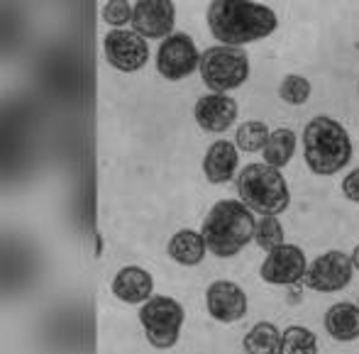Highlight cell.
<instances>
[{"label":"cell","mask_w":359,"mask_h":354,"mask_svg":"<svg viewBox=\"0 0 359 354\" xmlns=\"http://www.w3.org/2000/svg\"><path fill=\"white\" fill-rule=\"evenodd\" d=\"M279 18L269 5L215 0L208 5V29L222 47H247L276 32Z\"/></svg>","instance_id":"6da1fadb"},{"label":"cell","mask_w":359,"mask_h":354,"mask_svg":"<svg viewBox=\"0 0 359 354\" xmlns=\"http://www.w3.org/2000/svg\"><path fill=\"white\" fill-rule=\"evenodd\" d=\"M255 230L257 217L242 200H217L201 225L205 247L217 259L240 254L250 242H255Z\"/></svg>","instance_id":"7a4b0ae2"},{"label":"cell","mask_w":359,"mask_h":354,"mask_svg":"<svg viewBox=\"0 0 359 354\" xmlns=\"http://www.w3.org/2000/svg\"><path fill=\"white\" fill-rule=\"evenodd\" d=\"M352 139L335 118L318 115L303 130V159L316 176H335L352 161Z\"/></svg>","instance_id":"3957f363"},{"label":"cell","mask_w":359,"mask_h":354,"mask_svg":"<svg viewBox=\"0 0 359 354\" xmlns=\"http://www.w3.org/2000/svg\"><path fill=\"white\" fill-rule=\"evenodd\" d=\"M237 196L257 215H281L291 205V189L281 169L269 164H247L237 174Z\"/></svg>","instance_id":"277c9868"},{"label":"cell","mask_w":359,"mask_h":354,"mask_svg":"<svg viewBox=\"0 0 359 354\" xmlns=\"http://www.w3.org/2000/svg\"><path fill=\"white\" fill-rule=\"evenodd\" d=\"M201 79L210 88V93H227L240 88L250 79V57L245 49L237 47H208L201 54Z\"/></svg>","instance_id":"5b68a950"},{"label":"cell","mask_w":359,"mask_h":354,"mask_svg":"<svg viewBox=\"0 0 359 354\" xmlns=\"http://www.w3.org/2000/svg\"><path fill=\"white\" fill-rule=\"evenodd\" d=\"M184 320V306L169 296H151L140 308V325L147 342L156 350H171L179 342Z\"/></svg>","instance_id":"8992f818"},{"label":"cell","mask_w":359,"mask_h":354,"mask_svg":"<svg viewBox=\"0 0 359 354\" xmlns=\"http://www.w3.org/2000/svg\"><path fill=\"white\" fill-rule=\"evenodd\" d=\"M352 276H355L352 257L342 250H327L308 264L303 286L316 293H337L350 286Z\"/></svg>","instance_id":"52a82bcc"},{"label":"cell","mask_w":359,"mask_h":354,"mask_svg":"<svg viewBox=\"0 0 359 354\" xmlns=\"http://www.w3.org/2000/svg\"><path fill=\"white\" fill-rule=\"evenodd\" d=\"M201 67V52L186 32H174L159 44L156 71L166 81H181Z\"/></svg>","instance_id":"ba28073f"},{"label":"cell","mask_w":359,"mask_h":354,"mask_svg":"<svg viewBox=\"0 0 359 354\" xmlns=\"http://www.w3.org/2000/svg\"><path fill=\"white\" fill-rule=\"evenodd\" d=\"M105 59L113 69L123 74H135L149 62V42L135 29H113L103 39Z\"/></svg>","instance_id":"9c48e42d"},{"label":"cell","mask_w":359,"mask_h":354,"mask_svg":"<svg viewBox=\"0 0 359 354\" xmlns=\"http://www.w3.org/2000/svg\"><path fill=\"white\" fill-rule=\"evenodd\" d=\"M308 264L311 261L306 259V252L298 245L286 242V245L266 252L259 266V276L262 281L271 283V286H296V283H303Z\"/></svg>","instance_id":"30bf717a"},{"label":"cell","mask_w":359,"mask_h":354,"mask_svg":"<svg viewBox=\"0 0 359 354\" xmlns=\"http://www.w3.org/2000/svg\"><path fill=\"white\" fill-rule=\"evenodd\" d=\"M205 308H208V315L213 320L232 325L247 315L250 301H247V293L240 283L220 279L210 283L205 291Z\"/></svg>","instance_id":"8fae6325"},{"label":"cell","mask_w":359,"mask_h":354,"mask_svg":"<svg viewBox=\"0 0 359 354\" xmlns=\"http://www.w3.org/2000/svg\"><path fill=\"white\" fill-rule=\"evenodd\" d=\"M176 8L169 0H137L133 13V29L144 39H166L174 34Z\"/></svg>","instance_id":"7c38bea8"},{"label":"cell","mask_w":359,"mask_h":354,"mask_svg":"<svg viewBox=\"0 0 359 354\" xmlns=\"http://www.w3.org/2000/svg\"><path fill=\"white\" fill-rule=\"evenodd\" d=\"M240 108H237V100L230 98L227 93H205L196 100L194 118L198 123L201 130L205 132H227V130L235 125Z\"/></svg>","instance_id":"4fadbf2b"},{"label":"cell","mask_w":359,"mask_h":354,"mask_svg":"<svg viewBox=\"0 0 359 354\" xmlns=\"http://www.w3.org/2000/svg\"><path fill=\"white\" fill-rule=\"evenodd\" d=\"M113 296L128 306H142L154 293V276L142 266H123L113 279Z\"/></svg>","instance_id":"5bb4252c"},{"label":"cell","mask_w":359,"mask_h":354,"mask_svg":"<svg viewBox=\"0 0 359 354\" xmlns=\"http://www.w3.org/2000/svg\"><path fill=\"white\" fill-rule=\"evenodd\" d=\"M237 166H240V149L230 139L213 142L203 156V174L215 186L227 184V181L235 179Z\"/></svg>","instance_id":"9a60e30c"},{"label":"cell","mask_w":359,"mask_h":354,"mask_svg":"<svg viewBox=\"0 0 359 354\" xmlns=\"http://www.w3.org/2000/svg\"><path fill=\"white\" fill-rule=\"evenodd\" d=\"M325 332L335 342L359 340V306L357 303H335L325 311Z\"/></svg>","instance_id":"2e32d148"},{"label":"cell","mask_w":359,"mask_h":354,"mask_svg":"<svg viewBox=\"0 0 359 354\" xmlns=\"http://www.w3.org/2000/svg\"><path fill=\"white\" fill-rule=\"evenodd\" d=\"M205 240L196 230H179L166 245V254L181 266H198L205 259Z\"/></svg>","instance_id":"e0dca14e"},{"label":"cell","mask_w":359,"mask_h":354,"mask_svg":"<svg viewBox=\"0 0 359 354\" xmlns=\"http://www.w3.org/2000/svg\"><path fill=\"white\" fill-rule=\"evenodd\" d=\"M281 347V330L269 320L255 322L250 332L242 340L245 354H279Z\"/></svg>","instance_id":"ac0fdd59"},{"label":"cell","mask_w":359,"mask_h":354,"mask_svg":"<svg viewBox=\"0 0 359 354\" xmlns=\"http://www.w3.org/2000/svg\"><path fill=\"white\" fill-rule=\"evenodd\" d=\"M296 147H298V137L293 130L288 128H279L269 135V142L264 147V164L274 166V169H284L288 166V161L293 159L296 154Z\"/></svg>","instance_id":"d6986e66"},{"label":"cell","mask_w":359,"mask_h":354,"mask_svg":"<svg viewBox=\"0 0 359 354\" xmlns=\"http://www.w3.org/2000/svg\"><path fill=\"white\" fill-rule=\"evenodd\" d=\"M279 354H318V335L311 327L288 325L281 332Z\"/></svg>","instance_id":"ffe728a7"},{"label":"cell","mask_w":359,"mask_h":354,"mask_svg":"<svg viewBox=\"0 0 359 354\" xmlns=\"http://www.w3.org/2000/svg\"><path fill=\"white\" fill-rule=\"evenodd\" d=\"M269 128L262 120H247L237 128L235 132V144L240 151L247 154H257V151H264L266 142H269Z\"/></svg>","instance_id":"44dd1931"},{"label":"cell","mask_w":359,"mask_h":354,"mask_svg":"<svg viewBox=\"0 0 359 354\" xmlns=\"http://www.w3.org/2000/svg\"><path fill=\"white\" fill-rule=\"evenodd\" d=\"M286 232H284V225H281L279 217L274 215H264L257 220V230H255V242L262 247L264 252H271L276 247L286 245Z\"/></svg>","instance_id":"7402d4cb"},{"label":"cell","mask_w":359,"mask_h":354,"mask_svg":"<svg viewBox=\"0 0 359 354\" xmlns=\"http://www.w3.org/2000/svg\"><path fill=\"white\" fill-rule=\"evenodd\" d=\"M313 93V86L306 76L286 74L279 83V98L288 105H306Z\"/></svg>","instance_id":"603a6c76"},{"label":"cell","mask_w":359,"mask_h":354,"mask_svg":"<svg viewBox=\"0 0 359 354\" xmlns=\"http://www.w3.org/2000/svg\"><path fill=\"white\" fill-rule=\"evenodd\" d=\"M135 5L125 3V0H113L103 8V20L108 25H113L115 29H123L128 22H133Z\"/></svg>","instance_id":"cb8c5ba5"},{"label":"cell","mask_w":359,"mask_h":354,"mask_svg":"<svg viewBox=\"0 0 359 354\" xmlns=\"http://www.w3.org/2000/svg\"><path fill=\"white\" fill-rule=\"evenodd\" d=\"M342 196H345L347 200H352V203L359 205V166L357 169H352L350 174L342 179Z\"/></svg>","instance_id":"d4e9b609"},{"label":"cell","mask_w":359,"mask_h":354,"mask_svg":"<svg viewBox=\"0 0 359 354\" xmlns=\"http://www.w3.org/2000/svg\"><path fill=\"white\" fill-rule=\"evenodd\" d=\"M352 264H355V271H359V245L355 247V252H352Z\"/></svg>","instance_id":"484cf974"},{"label":"cell","mask_w":359,"mask_h":354,"mask_svg":"<svg viewBox=\"0 0 359 354\" xmlns=\"http://www.w3.org/2000/svg\"><path fill=\"white\" fill-rule=\"evenodd\" d=\"M357 306H359V301H357Z\"/></svg>","instance_id":"4316f807"}]
</instances>
